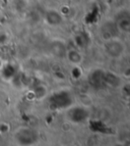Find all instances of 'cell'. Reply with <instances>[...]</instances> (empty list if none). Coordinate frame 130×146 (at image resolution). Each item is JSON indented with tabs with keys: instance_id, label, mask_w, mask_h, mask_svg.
<instances>
[{
	"instance_id": "277c9868",
	"label": "cell",
	"mask_w": 130,
	"mask_h": 146,
	"mask_svg": "<svg viewBox=\"0 0 130 146\" xmlns=\"http://www.w3.org/2000/svg\"><path fill=\"white\" fill-rule=\"evenodd\" d=\"M67 58L73 64H79L82 61V56L77 50H72V51L67 52Z\"/></svg>"
},
{
	"instance_id": "6da1fadb",
	"label": "cell",
	"mask_w": 130,
	"mask_h": 146,
	"mask_svg": "<svg viewBox=\"0 0 130 146\" xmlns=\"http://www.w3.org/2000/svg\"><path fill=\"white\" fill-rule=\"evenodd\" d=\"M105 51L113 58H119L125 51V46L120 40L112 38L107 40V42L105 43Z\"/></svg>"
},
{
	"instance_id": "3957f363",
	"label": "cell",
	"mask_w": 130,
	"mask_h": 146,
	"mask_svg": "<svg viewBox=\"0 0 130 146\" xmlns=\"http://www.w3.org/2000/svg\"><path fill=\"white\" fill-rule=\"evenodd\" d=\"M46 20L50 25L55 26V25L60 24L61 21H62V17H61V15H59L57 11H55V10H50V11L47 12Z\"/></svg>"
},
{
	"instance_id": "7a4b0ae2",
	"label": "cell",
	"mask_w": 130,
	"mask_h": 146,
	"mask_svg": "<svg viewBox=\"0 0 130 146\" xmlns=\"http://www.w3.org/2000/svg\"><path fill=\"white\" fill-rule=\"evenodd\" d=\"M116 28L119 31L123 32V33H128L130 30V20H129V15H122L121 19H119L117 24H116Z\"/></svg>"
}]
</instances>
